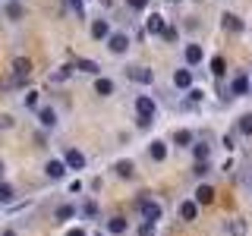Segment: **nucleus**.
Returning <instances> with one entry per match:
<instances>
[{"label":"nucleus","instance_id":"f03ea898","mask_svg":"<svg viewBox=\"0 0 252 236\" xmlns=\"http://www.w3.org/2000/svg\"><path fill=\"white\" fill-rule=\"evenodd\" d=\"M136 205H139L142 217H145L148 224H158V220L164 217V208H161V202H152V199H145V195H142V199H139Z\"/></svg>","mask_w":252,"mask_h":236},{"label":"nucleus","instance_id":"f257e3e1","mask_svg":"<svg viewBox=\"0 0 252 236\" xmlns=\"http://www.w3.org/2000/svg\"><path fill=\"white\" fill-rule=\"evenodd\" d=\"M155 114H158V101L148 98V94H139L136 98V123L145 129V126L155 120Z\"/></svg>","mask_w":252,"mask_h":236},{"label":"nucleus","instance_id":"7ed1b4c3","mask_svg":"<svg viewBox=\"0 0 252 236\" xmlns=\"http://www.w3.org/2000/svg\"><path fill=\"white\" fill-rule=\"evenodd\" d=\"M29 76H32V60H29V57H16V60H13V85L26 82Z\"/></svg>","mask_w":252,"mask_h":236},{"label":"nucleus","instance_id":"c9c22d12","mask_svg":"<svg viewBox=\"0 0 252 236\" xmlns=\"http://www.w3.org/2000/svg\"><path fill=\"white\" fill-rule=\"evenodd\" d=\"M126 3H129L132 10H145V6H148V0H126Z\"/></svg>","mask_w":252,"mask_h":236},{"label":"nucleus","instance_id":"e433bc0d","mask_svg":"<svg viewBox=\"0 0 252 236\" xmlns=\"http://www.w3.org/2000/svg\"><path fill=\"white\" fill-rule=\"evenodd\" d=\"M161 38H164V41H177V29H167Z\"/></svg>","mask_w":252,"mask_h":236},{"label":"nucleus","instance_id":"c85d7f7f","mask_svg":"<svg viewBox=\"0 0 252 236\" xmlns=\"http://www.w3.org/2000/svg\"><path fill=\"white\" fill-rule=\"evenodd\" d=\"M22 104H26L29 110H35V107H38V91H35V88H32V91H26V98H22Z\"/></svg>","mask_w":252,"mask_h":236},{"label":"nucleus","instance_id":"58836bf2","mask_svg":"<svg viewBox=\"0 0 252 236\" xmlns=\"http://www.w3.org/2000/svg\"><path fill=\"white\" fill-rule=\"evenodd\" d=\"M0 126H13V117H3V114H0Z\"/></svg>","mask_w":252,"mask_h":236},{"label":"nucleus","instance_id":"4be33fe9","mask_svg":"<svg viewBox=\"0 0 252 236\" xmlns=\"http://www.w3.org/2000/svg\"><path fill=\"white\" fill-rule=\"evenodd\" d=\"M76 69H79V73H85V76H98V73H101V66H98L94 60H79Z\"/></svg>","mask_w":252,"mask_h":236},{"label":"nucleus","instance_id":"f704fd0d","mask_svg":"<svg viewBox=\"0 0 252 236\" xmlns=\"http://www.w3.org/2000/svg\"><path fill=\"white\" fill-rule=\"evenodd\" d=\"M69 3H73V10H76L79 16H85V0H69Z\"/></svg>","mask_w":252,"mask_h":236},{"label":"nucleus","instance_id":"7c9ffc66","mask_svg":"<svg viewBox=\"0 0 252 236\" xmlns=\"http://www.w3.org/2000/svg\"><path fill=\"white\" fill-rule=\"evenodd\" d=\"M139 236H155V224L142 220V224H139Z\"/></svg>","mask_w":252,"mask_h":236},{"label":"nucleus","instance_id":"f8f14e48","mask_svg":"<svg viewBox=\"0 0 252 236\" xmlns=\"http://www.w3.org/2000/svg\"><path fill=\"white\" fill-rule=\"evenodd\" d=\"M94 91L101 94V98H110V94L117 91V85H114V79H104V76H98L94 79Z\"/></svg>","mask_w":252,"mask_h":236},{"label":"nucleus","instance_id":"20e7f679","mask_svg":"<svg viewBox=\"0 0 252 236\" xmlns=\"http://www.w3.org/2000/svg\"><path fill=\"white\" fill-rule=\"evenodd\" d=\"M126 76H129L132 82H139V85H152L155 82V73L148 66H129V69H126Z\"/></svg>","mask_w":252,"mask_h":236},{"label":"nucleus","instance_id":"6ab92c4d","mask_svg":"<svg viewBox=\"0 0 252 236\" xmlns=\"http://www.w3.org/2000/svg\"><path fill=\"white\" fill-rule=\"evenodd\" d=\"M173 142H177L180 148H192L195 145V136L189 129H177V136H173Z\"/></svg>","mask_w":252,"mask_h":236},{"label":"nucleus","instance_id":"cd10ccee","mask_svg":"<svg viewBox=\"0 0 252 236\" xmlns=\"http://www.w3.org/2000/svg\"><path fill=\"white\" fill-rule=\"evenodd\" d=\"M13 195H16V189L10 183H0V202H13Z\"/></svg>","mask_w":252,"mask_h":236},{"label":"nucleus","instance_id":"6e6552de","mask_svg":"<svg viewBox=\"0 0 252 236\" xmlns=\"http://www.w3.org/2000/svg\"><path fill=\"white\" fill-rule=\"evenodd\" d=\"M66 161H60V157H54V161H47V167H44V173H47V177H51V179H63V177H66Z\"/></svg>","mask_w":252,"mask_h":236},{"label":"nucleus","instance_id":"39448f33","mask_svg":"<svg viewBox=\"0 0 252 236\" xmlns=\"http://www.w3.org/2000/svg\"><path fill=\"white\" fill-rule=\"evenodd\" d=\"M126 47H129V35H123V31H110V38H107V51H110V54H123Z\"/></svg>","mask_w":252,"mask_h":236},{"label":"nucleus","instance_id":"ea45409f","mask_svg":"<svg viewBox=\"0 0 252 236\" xmlns=\"http://www.w3.org/2000/svg\"><path fill=\"white\" fill-rule=\"evenodd\" d=\"M0 236H19V233H16V230H3V233H0Z\"/></svg>","mask_w":252,"mask_h":236},{"label":"nucleus","instance_id":"9b49d317","mask_svg":"<svg viewBox=\"0 0 252 236\" xmlns=\"http://www.w3.org/2000/svg\"><path fill=\"white\" fill-rule=\"evenodd\" d=\"M230 91L236 94V98H240V94H246V91H249V76H246V73H233Z\"/></svg>","mask_w":252,"mask_h":236},{"label":"nucleus","instance_id":"a878e982","mask_svg":"<svg viewBox=\"0 0 252 236\" xmlns=\"http://www.w3.org/2000/svg\"><path fill=\"white\" fill-rule=\"evenodd\" d=\"M236 129H240L243 136H252V114H243L240 123H236Z\"/></svg>","mask_w":252,"mask_h":236},{"label":"nucleus","instance_id":"dca6fc26","mask_svg":"<svg viewBox=\"0 0 252 236\" xmlns=\"http://www.w3.org/2000/svg\"><path fill=\"white\" fill-rule=\"evenodd\" d=\"M173 85H177L180 91L192 88V73H189V69H177V73H173Z\"/></svg>","mask_w":252,"mask_h":236},{"label":"nucleus","instance_id":"bb28decb","mask_svg":"<svg viewBox=\"0 0 252 236\" xmlns=\"http://www.w3.org/2000/svg\"><path fill=\"white\" fill-rule=\"evenodd\" d=\"M211 73H215V76H224L227 73V60L224 57H211Z\"/></svg>","mask_w":252,"mask_h":236},{"label":"nucleus","instance_id":"2f4dec72","mask_svg":"<svg viewBox=\"0 0 252 236\" xmlns=\"http://www.w3.org/2000/svg\"><path fill=\"white\" fill-rule=\"evenodd\" d=\"M82 214L85 217H94V214H98V205H94V202H85L82 205Z\"/></svg>","mask_w":252,"mask_h":236},{"label":"nucleus","instance_id":"72a5a7b5","mask_svg":"<svg viewBox=\"0 0 252 236\" xmlns=\"http://www.w3.org/2000/svg\"><path fill=\"white\" fill-rule=\"evenodd\" d=\"M66 76H69V66H63L60 73H54V76H51V82H63V79H66Z\"/></svg>","mask_w":252,"mask_h":236},{"label":"nucleus","instance_id":"1a4fd4ad","mask_svg":"<svg viewBox=\"0 0 252 236\" xmlns=\"http://www.w3.org/2000/svg\"><path fill=\"white\" fill-rule=\"evenodd\" d=\"M92 38L94 41H107L110 38V22L107 19H94L92 22Z\"/></svg>","mask_w":252,"mask_h":236},{"label":"nucleus","instance_id":"473e14b6","mask_svg":"<svg viewBox=\"0 0 252 236\" xmlns=\"http://www.w3.org/2000/svg\"><path fill=\"white\" fill-rule=\"evenodd\" d=\"M192 173H195V177H205V173H208V161H195Z\"/></svg>","mask_w":252,"mask_h":236},{"label":"nucleus","instance_id":"4468645a","mask_svg":"<svg viewBox=\"0 0 252 236\" xmlns=\"http://www.w3.org/2000/svg\"><path fill=\"white\" fill-rule=\"evenodd\" d=\"M211 202H215V186L202 183L199 189H195V205H211Z\"/></svg>","mask_w":252,"mask_h":236},{"label":"nucleus","instance_id":"423d86ee","mask_svg":"<svg viewBox=\"0 0 252 236\" xmlns=\"http://www.w3.org/2000/svg\"><path fill=\"white\" fill-rule=\"evenodd\" d=\"M63 161H66V167H69V170H82L85 164H89V157L79 151V148H66V157H63Z\"/></svg>","mask_w":252,"mask_h":236},{"label":"nucleus","instance_id":"c756f323","mask_svg":"<svg viewBox=\"0 0 252 236\" xmlns=\"http://www.w3.org/2000/svg\"><path fill=\"white\" fill-rule=\"evenodd\" d=\"M230 236H246V224H243V220H233V224H230Z\"/></svg>","mask_w":252,"mask_h":236},{"label":"nucleus","instance_id":"f3484780","mask_svg":"<svg viewBox=\"0 0 252 236\" xmlns=\"http://www.w3.org/2000/svg\"><path fill=\"white\" fill-rule=\"evenodd\" d=\"M148 154H152V161H164V157H167V145H164L161 139H155L152 145H148Z\"/></svg>","mask_w":252,"mask_h":236},{"label":"nucleus","instance_id":"412c9836","mask_svg":"<svg viewBox=\"0 0 252 236\" xmlns=\"http://www.w3.org/2000/svg\"><path fill=\"white\" fill-rule=\"evenodd\" d=\"M126 217H110L107 220V233H114V236H120V233H126Z\"/></svg>","mask_w":252,"mask_h":236},{"label":"nucleus","instance_id":"a19ab883","mask_svg":"<svg viewBox=\"0 0 252 236\" xmlns=\"http://www.w3.org/2000/svg\"><path fill=\"white\" fill-rule=\"evenodd\" d=\"M249 82H252V73H249Z\"/></svg>","mask_w":252,"mask_h":236},{"label":"nucleus","instance_id":"a211bd4d","mask_svg":"<svg viewBox=\"0 0 252 236\" xmlns=\"http://www.w3.org/2000/svg\"><path fill=\"white\" fill-rule=\"evenodd\" d=\"M192 157H195V161H211V145H208V142H195V145H192Z\"/></svg>","mask_w":252,"mask_h":236},{"label":"nucleus","instance_id":"ddd939ff","mask_svg":"<svg viewBox=\"0 0 252 236\" xmlns=\"http://www.w3.org/2000/svg\"><path fill=\"white\" fill-rule=\"evenodd\" d=\"M38 123H41L44 129H54V126H57V110H54V107H41V110H38Z\"/></svg>","mask_w":252,"mask_h":236},{"label":"nucleus","instance_id":"393cba45","mask_svg":"<svg viewBox=\"0 0 252 236\" xmlns=\"http://www.w3.org/2000/svg\"><path fill=\"white\" fill-rule=\"evenodd\" d=\"M73 214H76L73 205H57V211H54V220H69Z\"/></svg>","mask_w":252,"mask_h":236},{"label":"nucleus","instance_id":"0eeeda50","mask_svg":"<svg viewBox=\"0 0 252 236\" xmlns=\"http://www.w3.org/2000/svg\"><path fill=\"white\" fill-rule=\"evenodd\" d=\"M145 31H148V35H164V31H167L164 16H161V13H152V16L145 19Z\"/></svg>","mask_w":252,"mask_h":236},{"label":"nucleus","instance_id":"5701e85b","mask_svg":"<svg viewBox=\"0 0 252 236\" xmlns=\"http://www.w3.org/2000/svg\"><path fill=\"white\" fill-rule=\"evenodd\" d=\"M224 29L227 31H243V19L233 16V13H224Z\"/></svg>","mask_w":252,"mask_h":236},{"label":"nucleus","instance_id":"aec40b11","mask_svg":"<svg viewBox=\"0 0 252 236\" xmlns=\"http://www.w3.org/2000/svg\"><path fill=\"white\" fill-rule=\"evenodd\" d=\"M114 170H117V177L129 179L132 173H136V164H132V161H117V164H114Z\"/></svg>","mask_w":252,"mask_h":236},{"label":"nucleus","instance_id":"4c0bfd02","mask_svg":"<svg viewBox=\"0 0 252 236\" xmlns=\"http://www.w3.org/2000/svg\"><path fill=\"white\" fill-rule=\"evenodd\" d=\"M66 236H85V230H82V227H73V230H69Z\"/></svg>","mask_w":252,"mask_h":236},{"label":"nucleus","instance_id":"9d476101","mask_svg":"<svg viewBox=\"0 0 252 236\" xmlns=\"http://www.w3.org/2000/svg\"><path fill=\"white\" fill-rule=\"evenodd\" d=\"M183 57H186V66H199V63L205 60V51H202L199 44H186Z\"/></svg>","mask_w":252,"mask_h":236},{"label":"nucleus","instance_id":"2eb2a0df","mask_svg":"<svg viewBox=\"0 0 252 236\" xmlns=\"http://www.w3.org/2000/svg\"><path fill=\"white\" fill-rule=\"evenodd\" d=\"M195 214H199V205H195V199L180 202V220H195Z\"/></svg>","mask_w":252,"mask_h":236},{"label":"nucleus","instance_id":"b1692460","mask_svg":"<svg viewBox=\"0 0 252 236\" xmlns=\"http://www.w3.org/2000/svg\"><path fill=\"white\" fill-rule=\"evenodd\" d=\"M22 13H26V10H22V3H19V0H10V3H6V19H22Z\"/></svg>","mask_w":252,"mask_h":236}]
</instances>
